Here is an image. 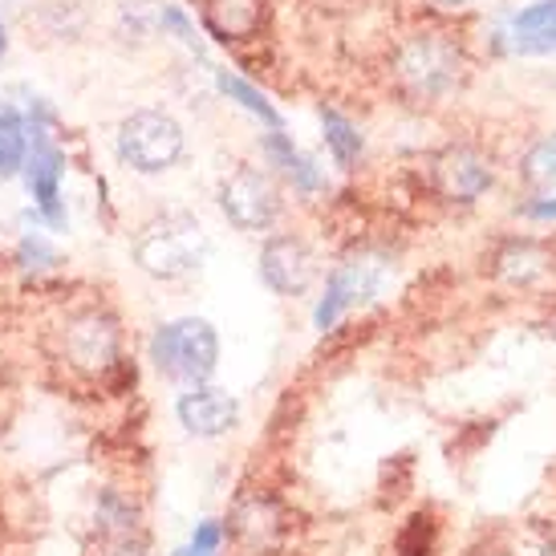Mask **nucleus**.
Here are the masks:
<instances>
[{
  "mask_svg": "<svg viewBox=\"0 0 556 556\" xmlns=\"http://www.w3.org/2000/svg\"><path fill=\"white\" fill-rule=\"evenodd\" d=\"M212 256V240L203 232V224L187 212H167L142 224L135 236V264L155 280H184L200 273Z\"/></svg>",
  "mask_w": 556,
  "mask_h": 556,
  "instance_id": "nucleus-1",
  "label": "nucleus"
},
{
  "mask_svg": "<svg viewBox=\"0 0 556 556\" xmlns=\"http://www.w3.org/2000/svg\"><path fill=\"white\" fill-rule=\"evenodd\" d=\"M394 78L418 102H439L464 81V53L443 33H415L394 53Z\"/></svg>",
  "mask_w": 556,
  "mask_h": 556,
  "instance_id": "nucleus-2",
  "label": "nucleus"
},
{
  "mask_svg": "<svg viewBox=\"0 0 556 556\" xmlns=\"http://www.w3.org/2000/svg\"><path fill=\"white\" fill-rule=\"evenodd\" d=\"M151 362L163 378L203 387L219 366V338L203 317H184V321L159 325L151 338Z\"/></svg>",
  "mask_w": 556,
  "mask_h": 556,
  "instance_id": "nucleus-3",
  "label": "nucleus"
},
{
  "mask_svg": "<svg viewBox=\"0 0 556 556\" xmlns=\"http://www.w3.org/2000/svg\"><path fill=\"white\" fill-rule=\"evenodd\" d=\"M118 159L139 175H163L184 159V126L167 110H135L118 126Z\"/></svg>",
  "mask_w": 556,
  "mask_h": 556,
  "instance_id": "nucleus-4",
  "label": "nucleus"
},
{
  "mask_svg": "<svg viewBox=\"0 0 556 556\" xmlns=\"http://www.w3.org/2000/svg\"><path fill=\"white\" fill-rule=\"evenodd\" d=\"M219 212L240 232H268L280 216V187L261 167H236L219 184Z\"/></svg>",
  "mask_w": 556,
  "mask_h": 556,
  "instance_id": "nucleus-5",
  "label": "nucleus"
},
{
  "mask_svg": "<svg viewBox=\"0 0 556 556\" xmlns=\"http://www.w3.org/2000/svg\"><path fill=\"white\" fill-rule=\"evenodd\" d=\"M29 130V155H25V184H29V195L37 200L41 216L53 224V228H65V207H62V170L65 159L58 151V142L49 135L46 114L25 123Z\"/></svg>",
  "mask_w": 556,
  "mask_h": 556,
  "instance_id": "nucleus-6",
  "label": "nucleus"
},
{
  "mask_svg": "<svg viewBox=\"0 0 556 556\" xmlns=\"http://www.w3.org/2000/svg\"><path fill=\"white\" fill-rule=\"evenodd\" d=\"M382 280H387V264L378 261V256H370V252L350 256L325 285V296L321 305H317V329H333L341 313L362 305V301H370L382 289Z\"/></svg>",
  "mask_w": 556,
  "mask_h": 556,
  "instance_id": "nucleus-7",
  "label": "nucleus"
},
{
  "mask_svg": "<svg viewBox=\"0 0 556 556\" xmlns=\"http://www.w3.org/2000/svg\"><path fill=\"white\" fill-rule=\"evenodd\" d=\"M317 277V256L301 236H268L261 248V280L277 296L309 293Z\"/></svg>",
  "mask_w": 556,
  "mask_h": 556,
  "instance_id": "nucleus-8",
  "label": "nucleus"
},
{
  "mask_svg": "<svg viewBox=\"0 0 556 556\" xmlns=\"http://www.w3.org/2000/svg\"><path fill=\"white\" fill-rule=\"evenodd\" d=\"M431 184L434 191L451 203H476L492 187V163L479 155L476 147H443L431 159Z\"/></svg>",
  "mask_w": 556,
  "mask_h": 556,
  "instance_id": "nucleus-9",
  "label": "nucleus"
},
{
  "mask_svg": "<svg viewBox=\"0 0 556 556\" xmlns=\"http://www.w3.org/2000/svg\"><path fill=\"white\" fill-rule=\"evenodd\" d=\"M228 532L248 556H264L285 541V511H280L277 500H268L261 492L240 495L232 516H228Z\"/></svg>",
  "mask_w": 556,
  "mask_h": 556,
  "instance_id": "nucleus-10",
  "label": "nucleus"
},
{
  "mask_svg": "<svg viewBox=\"0 0 556 556\" xmlns=\"http://www.w3.org/2000/svg\"><path fill=\"white\" fill-rule=\"evenodd\" d=\"M65 354L78 370H106L118 362V321L110 313H78L65 325Z\"/></svg>",
  "mask_w": 556,
  "mask_h": 556,
  "instance_id": "nucleus-11",
  "label": "nucleus"
},
{
  "mask_svg": "<svg viewBox=\"0 0 556 556\" xmlns=\"http://www.w3.org/2000/svg\"><path fill=\"white\" fill-rule=\"evenodd\" d=\"M175 415L179 422L187 427V434H195V439H219V434L236 431V422H240V402L228 394V390L219 387H191L184 399L175 402Z\"/></svg>",
  "mask_w": 556,
  "mask_h": 556,
  "instance_id": "nucleus-12",
  "label": "nucleus"
},
{
  "mask_svg": "<svg viewBox=\"0 0 556 556\" xmlns=\"http://www.w3.org/2000/svg\"><path fill=\"white\" fill-rule=\"evenodd\" d=\"M504 46L520 58L556 53V0H536V4L520 9L504 29Z\"/></svg>",
  "mask_w": 556,
  "mask_h": 556,
  "instance_id": "nucleus-13",
  "label": "nucleus"
},
{
  "mask_svg": "<svg viewBox=\"0 0 556 556\" xmlns=\"http://www.w3.org/2000/svg\"><path fill=\"white\" fill-rule=\"evenodd\" d=\"M203 21L219 41H244L261 29V0H207Z\"/></svg>",
  "mask_w": 556,
  "mask_h": 556,
  "instance_id": "nucleus-14",
  "label": "nucleus"
},
{
  "mask_svg": "<svg viewBox=\"0 0 556 556\" xmlns=\"http://www.w3.org/2000/svg\"><path fill=\"white\" fill-rule=\"evenodd\" d=\"M548 268V252L532 240H508V244L495 252V277L508 280V285H528Z\"/></svg>",
  "mask_w": 556,
  "mask_h": 556,
  "instance_id": "nucleus-15",
  "label": "nucleus"
},
{
  "mask_svg": "<svg viewBox=\"0 0 556 556\" xmlns=\"http://www.w3.org/2000/svg\"><path fill=\"white\" fill-rule=\"evenodd\" d=\"M25 155H29V130L21 110L0 102V179H13L25 170Z\"/></svg>",
  "mask_w": 556,
  "mask_h": 556,
  "instance_id": "nucleus-16",
  "label": "nucleus"
},
{
  "mask_svg": "<svg viewBox=\"0 0 556 556\" xmlns=\"http://www.w3.org/2000/svg\"><path fill=\"white\" fill-rule=\"evenodd\" d=\"M264 151L277 159V167H285V175H289L301 191H321V187H325L321 170L313 167L309 155H301V151H296L293 139H289L285 130H273V135L264 139Z\"/></svg>",
  "mask_w": 556,
  "mask_h": 556,
  "instance_id": "nucleus-17",
  "label": "nucleus"
},
{
  "mask_svg": "<svg viewBox=\"0 0 556 556\" xmlns=\"http://www.w3.org/2000/svg\"><path fill=\"white\" fill-rule=\"evenodd\" d=\"M216 86H219L224 93H228L232 102H240V106H244L248 114H256L261 123H268L273 130H280V114H277V106H273V102H268V98H264V93L256 90L252 81L236 78V74H228V70H216Z\"/></svg>",
  "mask_w": 556,
  "mask_h": 556,
  "instance_id": "nucleus-18",
  "label": "nucleus"
},
{
  "mask_svg": "<svg viewBox=\"0 0 556 556\" xmlns=\"http://www.w3.org/2000/svg\"><path fill=\"white\" fill-rule=\"evenodd\" d=\"M520 175H525L528 187L536 191H553L556 187V135H544L525 151L520 159Z\"/></svg>",
  "mask_w": 556,
  "mask_h": 556,
  "instance_id": "nucleus-19",
  "label": "nucleus"
},
{
  "mask_svg": "<svg viewBox=\"0 0 556 556\" xmlns=\"http://www.w3.org/2000/svg\"><path fill=\"white\" fill-rule=\"evenodd\" d=\"M321 126H325V142H329V151H333V159H338L341 167L357 163V155H362L357 126L345 114H338V110H321Z\"/></svg>",
  "mask_w": 556,
  "mask_h": 556,
  "instance_id": "nucleus-20",
  "label": "nucleus"
},
{
  "mask_svg": "<svg viewBox=\"0 0 556 556\" xmlns=\"http://www.w3.org/2000/svg\"><path fill=\"white\" fill-rule=\"evenodd\" d=\"M16 264H21V268H33V273H37V268H53V264H58V252L49 248L46 236L33 232L21 240V248H16Z\"/></svg>",
  "mask_w": 556,
  "mask_h": 556,
  "instance_id": "nucleus-21",
  "label": "nucleus"
},
{
  "mask_svg": "<svg viewBox=\"0 0 556 556\" xmlns=\"http://www.w3.org/2000/svg\"><path fill=\"white\" fill-rule=\"evenodd\" d=\"M159 25H163V29H170L175 33V37H179V41H184L187 49H195V53H203V41H200V33H195V25H191V21H187V13H179V9H163V13H159Z\"/></svg>",
  "mask_w": 556,
  "mask_h": 556,
  "instance_id": "nucleus-22",
  "label": "nucleus"
},
{
  "mask_svg": "<svg viewBox=\"0 0 556 556\" xmlns=\"http://www.w3.org/2000/svg\"><path fill=\"white\" fill-rule=\"evenodd\" d=\"M102 556H151V548H147V541H142L139 532H130V536H114Z\"/></svg>",
  "mask_w": 556,
  "mask_h": 556,
  "instance_id": "nucleus-23",
  "label": "nucleus"
},
{
  "mask_svg": "<svg viewBox=\"0 0 556 556\" xmlns=\"http://www.w3.org/2000/svg\"><path fill=\"white\" fill-rule=\"evenodd\" d=\"M528 219H556V200H532L525 207Z\"/></svg>",
  "mask_w": 556,
  "mask_h": 556,
  "instance_id": "nucleus-24",
  "label": "nucleus"
},
{
  "mask_svg": "<svg viewBox=\"0 0 556 556\" xmlns=\"http://www.w3.org/2000/svg\"><path fill=\"white\" fill-rule=\"evenodd\" d=\"M431 4H439V9H464L471 0H431Z\"/></svg>",
  "mask_w": 556,
  "mask_h": 556,
  "instance_id": "nucleus-25",
  "label": "nucleus"
},
{
  "mask_svg": "<svg viewBox=\"0 0 556 556\" xmlns=\"http://www.w3.org/2000/svg\"><path fill=\"white\" fill-rule=\"evenodd\" d=\"M9 53V37H4V21H0V58Z\"/></svg>",
  "mask_w": 556,
  "mask_h": 556,
  "instance_id": "nucleus-26",
  "label": "nucleus"
},
{
  "mask_svg": "<svg viewBox=\"0 0 556 556\" xmlns=\"http://www.w3.org/2000/svg\"><path fill=\"white\" fill-rule=\"evenodd\" d=\"M544 556H556V544H548V548H544Z\"/></svg>",
  "mask_w": 556,
  "mask_h": 556,
  "instance_id": "nucleus-27",
  "label": "nucleus"
}]
</instances>
